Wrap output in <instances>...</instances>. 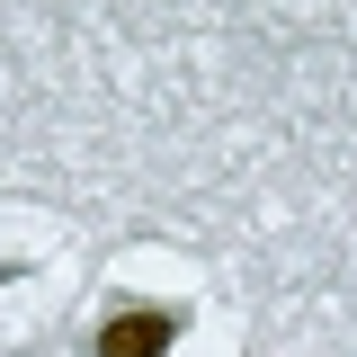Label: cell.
<instances>
[{
	"label": "cell",
	"instance_id": "6da1fadb",
	"mask_svg": "<svg viewBox=\"0 0 357 357\" xmlns=\"http://www.w3.org/2000/svg\"><path fill=\"white\" fill-rule=\"evenodd\" d=\"M178 340V312L170 304H116L107 331H98V357H161Z\"/></svg>",
	"mask_w": 357,
	"mask_h": 357
}]
</instances>
